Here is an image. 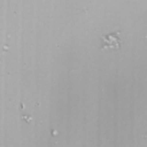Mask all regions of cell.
I'll return each mask as SVG.
<instances>
[{
	"instance_id": "obj_1",
	"label": "cell",
	"mask_w": 147,
	"mask_h": 147,
	"mask_svg": "<svg viewBox=\"0 0 147 147\" xmlns=\"http://www.w3.org/2000/svg\"><path fill=\"white\" fill-rule=\"evenodd\" d=\"M103 41L105 42L103 47H108V46L111 49H119L120 47V40H119L117 34L105 35V36H103Z\"/></svg>"
}]
</instances>
